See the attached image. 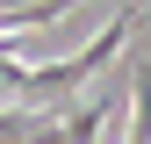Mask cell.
Instances as JSON below:
<instances>
[{
  "label": "cell",
  "mask_w": 151,
  "mask_h": 144,
  "mask_svg": "<svg viewBox=\"0 0 151 144\" xmlns=\"http://www.w3.org/2000/svg\"><path fill=\"white\" fill-rule=\"evenodd\" d=\"M144 7H151V0H122V7L101 22V36H93L86 50H65V58H50V65H14V50H0V86H7L14 101H29V108H72L108 65H122L129 29H137Z\"/></svg>",
  "instance_id": "1"
}]
</instances>
